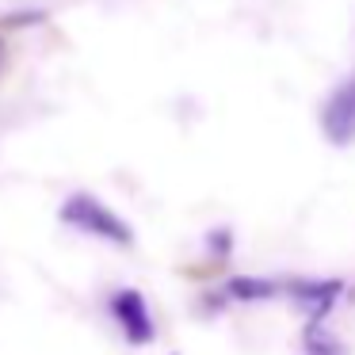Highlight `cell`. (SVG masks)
Returning <instances> with one entry per match:
<instances>
[{"label": "cell", "mask_w": 355, "mask_h": 355, "mask_svg": "<svg viewBox=\"0 0 355 355\" xmlns=\"http://www.w3.org/2000/svg\"><path fill=\"white\" fill-rule=\"evenodd\" d=\"M58 218H62V225L85 233V237L107 241V245H115V248H134V225L126 222L123 214H115V210L92 191H73L69 199L62 202Z\"/></svg>", "instance_id": "1"}, {"label": "cell", "mask_w": 355, "mask_h": 355, "mask_svg": "<svg viewBox=\"0 0 355 355\" xmlns=\"http://www.w3.org/2000/svg\"><path fill=\"white\" fill-rule=\"evenodd\" d=\"M107 309H111V317H115L119 332L126 336V344L146 347V344H153V340H157L153 309H149V302H146V294H141V291H134V286H119V291H111Z\"/></svg>", "instance_id": "2"}, {"label": "cell", "mask_w": 355, "mask_h": 355, "mask_svg": "<svg viewBox=\"0 0 355 355\" xmlns=\"http://www.w3.org/2000/svg\"><path fill=\"white\" fill-rule=\"evenodd\" d=\"M321 134L336 149L355 141V73L340 80L329 92V100L321 103Z\"/></svg>", "instance_id": "3"}, {"label": "cell", "mask_w": 355, "mask_h": 355, "mask_svg": "<svg viewBox=\"0 0 355 355\" xmlns=\"http://www.w3.org/2000/svg\"><path fill=\"white\" fill-rule=\"evenodd\" d=\"M344 294L347 286L340 279H294L286 286V298L302 313V321H329V313L336 309V302Z\"/></svg>", "instance_id": "4"}, {"label": "cell", "mask_w": 355, "mask_h": 355, "mask_svg": "<svg viewBox=\"0 0 355 355\" xmlns=\"http://www.w3.org/2000/svg\"><path fill=\"white\" fill-rule=\"evenodd\" d=\"M222 294L230 302H245V306H256V302H271L279 294V283L271 279H260V275H233L225 279Z\"/></svg>", "instance_id": "5"}, {"label": "cell", "mask_w": 355, "mask_h": 355, "mask_svg": "<svg viewBox=\"0 0 355 355\" xmlns=\"http://www.w3.org/2000/svg\"><path fill=\"white\" fill-rule=\"evenodd\" d=\"M302 352L306 355H352L344 340L332 332L329 321H306L302 324Z\"/></svg>", "instance_id": "6"}, {"label": "cell", "mask_w": 355, "mask_h": 355, "mask_svg": "<svg viewBox=\"0 0 355 355\" xmlns=\"http://www.w3.org/2000/svg\"><path fill=\"white\" fill-rule=\"evenodd\" d=\"M202 245H207L210 260H230V256H233V230L218 225V230H210L207 237H202Z\"/></svg>", "instance_id": "7"}, {"label": "cell", "mask_w": 355, "mask_h": 355, "mask_svg": "<svg viewBox=\"0 0 355 355\" xmlns=\"http://www.w3.org/2000/svg\"><path fill=\"white\" fill-rule=\"evenodd\" d=\"M347 298H352V302H355V291H352V294H347Z\"/></svg>", "instance_id": "8"}]
</instances>
